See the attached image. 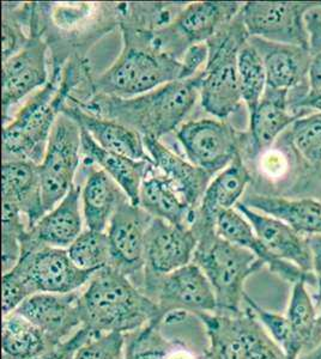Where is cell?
<instances>
[{"mask_svg":"<svg viewBox=\"0 0 321 359\" xmlns=\"http://www.w3.org/2000/svg\"><path fill=\"white\" fill-rule=\"evenodd\" d=\"M204 69L195 77L168 83L137 97L120 98L93 95L76 104L91 114L130 127L142 137L159 139L174 131L188 116L200 96Z\"/></svg>","mask_w":321,"mask_h":359,"instance_id":"cell-1","label":"cell"},{"mask_svg":"<svg viewBox=\"0 0 321 359\" xmlns=\"http://www.w3.org/2000/svg\"><path fill=\"white\" fill-rule=\"evenodd\" d=\"M83 327L96 334H129L151 323H162L159 309L130 278L113 267L93 274L81 290Z\"/></svg>","mask_w":321,"mask_h":359,"instance_id":"cell-2","label":"cell"},{"mask_svg":"<svg viewBox=\"0 0 321 359\" xmlns=\"http://www.w3.org/2000/svg\"><path fill=\"white\" fill-rule=\"evenodd\" d=\"M118 60L91 82L93 95L132 98L180 81L181 62L151 45L150 33L122 29Z\"/></svg>","mask_w":321,"mask_h":359,"instance_id":"cell-3","label":"cell"},{"mask_svg":"<svg viewBox=\"0 0 321 359\" xmlns=\"http://www.w3.org/2000/svg\"><path fill=\"white\" fill-rule=\"evenodd\" d=\"M69 86L61 82L60 67L42 90L34 95L3 130V162L41 164L51 133L67 100Z\"/></svg>","mask_w":321,"mask_h":359,"instance_id":"cell-4","label":"cell"},{"mask_svg":"<svg viewBox=\"0 0 321 359\" xmlns=\"http://www.w3.org/2000/svg\"><path fill=\"white\" fill-rule=\"evenodd\" d=\"M193 262L208 278L215 292L217 314L244 313V283L264 266L248 249L232 245L217 231L197 237Z\"/></svg>","mask_w":321,"mask_h":359,"instance_id":"cell-5","label":"cell"},{"mask_svg":"<svg viewBox=\"0 0 321 359\" xmlns=\"http://www.w3.org/2000/svg\"><path fill=\"white\" fill-rule=\"evenodd\" d=\"M244 163L251 175V192L276 198L321 201V175L297 151L288 130L271 147Z\"/></svg>","mask_w":321,"mask_h":359,"instance_id":"cell-6","label":"cell"},{"mask_svg":"<svg viewBox=\"0 0 321 359\" xmlns=\"http://www.w3.org/2000/svg\"><path fill=\"white\" fill-rule=\"evenodd\" d=\"M248 37L239 13L229 25L207 42L209 59L204 67L200 100L204 109L220 120L240 109L242 97L237 57Z\"/></svg>","mask_w":321,"mask_h":359,"instance_id":"cell-7","label":"cell"},{"mask_svg":"<svg viewBox=\"0 0 321 359\" xmlns=\"http://www.w3.org/2000/svg\"><path fill=\"white\" fill-rule=\"evenodd\" d=\"M239 315L200 314L208 359H287L284 352L244 306Z\"/></svg>","mask_w":321,"mask_h":359,"instance_id":"cell-8","label":"cell"},{"mask_svg":"<svg viewBox=\"0 0 321 359\" xmlns=\"http://www.w3.org/2000/svg\"><path fill=\"white\" fill-rule=\"evenodd\" d=\"M140 290L157 306L161 321L175 313L198 316L217 311L211 284L195 262L162 276L144 273Z\"/></svg>","mask_w":321,"mask_h":359,"instance_id":"cell-9","label":"cell"},{"mask_svg":"<svg viewBox=\"0 0 321 359\" xmlns=\"http://www.w3.org/2000/svg\"><path fill=\"white\" fill-rule=\"evenodd\" d=\"M241 3L198 1L185 6L175 21L150 33L151 45L159 52L181 60L192 46L207 42L237 16Z\"/></svg>","mask_w":321,"mask_h":359,"instance_id":"cell-10","label":"cell"},{"mask_svg":"<svg viewBox=\"0 0 321 359\" xmlns=\"http://www.w3.org/2000/svg\"><path fill=\"white\" fill-rule=\"evenodd\" d=\"M13 272L25 283L32 294L79 291L94 274L78 269L67 249L40 245L30 241L28 235L22 245L20 262Z\"/></svg>","mask_w":321,"mask_h":359,"instance_id":"cell-11","label":"cell"},{"mask_svg":"<svg viewBox=\"0 0 321 359\" xmlns=\"http://www.w3.org/2000/svg\"><path fill=\"white\" fill-rule=\"evenodd\" d=\"M81 155V127L60 113L51 133L44 161L39 164L46 213L53 210L74 187Z\"/></svg>","mask_w":321,"mask_h":359,"instance_id":"cell-12","label":"cell"},{"mask_svg":"<svg viewBox=\"0 0 321 359\" xmlns=\"http://www.w3.org/2000/svg\"><path fill=\"white\" fill-rule=\"evenodd\" d=\"M152 218L129 201L119 206L107 229L110 267L130 278L139 289L145 273L147 233Z\"/></svg>","mask_w":321,"mask_h":359,"instance_id":"cell-13","label":"cell"},{"mask_svg":"<svg viewBox=\"0 0 321 359\" xmlns=\"http://www.w3.org/2000/svg\"><path fill=\"white\" fill-rule=\"evenodd\" d=\"M178 138L192 164L216 175L240 155L244 132L225 121L202 118L180 127Z\"/></svg>","mask_w":321,"mask_h":359,"instance_id":"cell-14","label":"cell"},{"mask_svg":"<svg viewBox=\"0 0 321 359\" xmlns=\"http://www.w3.org/2000/svg\"><path fill=\"white\" fill-rule=\"evenodd\" d=\"M315 3L248 1L241 17L248 36L308 48L305 15Z\"/></svg>","mask_w":321,"mask_h":359,"instance_id":"cell-15","label":"cell"},{"mask_svg":"<svg viewBox=\"0 0 321 359\" xmlns=\"http://www.w3.org/2000/svg\"><path fill=\"white\" fill-rule=\"evenodd\" d=\"M248 41L256 49L264 62L268 86L289 91V104L293 111V107L310 91L308 48L266 41L259 37H248Z\"/></svg>","mask_w":321,"mask_h":359,"instance_id":"cell-16","label":"cell"},{"mask_svg":"<svg viewBox=\"0 0 321 359\" xmlns=\"http://www.w3.org/2000/svg\"><path fill=\"white\" fill-rule=\"evenodd\" d=\"M15 313L40 328L51 346H57L83 327L81 290L70 294H33Z\"/></svg>","mask_w":321,"mask_h":359,"instance_id":"cell-17","label":"cell"},{"mask_svg":"<svg viewBox=\"0 0 321 359\" xmlns=\"http://www.w3.org/2000/svg\"><path fill=\"white\" fill-rule=\"evenodd\" d=\"M289 91L266 86L261 102L249 114V128L244 132L240 156L253 158L271 147L299 118L289 104Z\"/></svg>","mask_w":321,"mask_h":359,"instance_id":"cell-18","label":"cell"},{"mask_svg":"<svg viewBox=\"0 0 321 359\" xmlns=\"http://www.w3.org/2000/svg\"><path fill=\"white\" fill-rule=\"evenodd\" d=\"M48 82L47 43L40 36H33L25 48L3 62V118H8V109L13 104Z\"/></svg>","mask_w":321,"mask_h":359,"instance_id":"cell-19","label":"cell"},{"mask_svg":"<svg viewBox=\"0 0 321 359\" xmlns=\"http://www.w3.org/2000/svg\"><path fill=\"white\" fill-rule=\"evenodd\" d=\"M198 240L191 228L152 218L145 245V273H171L193 262Z\"/></svg>","mask_w":321,"mask_h":359,"instance_id":"cell-20","label":"cell"},{"mask_svg":"<svg viewBox=\"0 0 321 359\" xmlns=\"http://www.w3.org/2000/svg\"><path fill=\"white\" fill-rule=\"evenodd\" d=\"M251 184V175L239 155L209 184L191 229L195 236L216 231V222L221 213L235 208Z\"/></svg>","mask_w":321,"mask_h":359,"instance_id":"cell-21","label":"cell"},{"mask_svg":"<svg viewBox=\"0 0 321 359\" xmlns=\"http://www.w3.org/2000/svg\"><path fill=\"white\" fill-rule=\"evenodd\" d=\"M235 208L252 225L256 237L273 257L290 262L307 273L313 274L312 254L307 236L297 233L284 222L254 211L241 201L236 204Z\"/></svg>","mask_w":321,"mask_h":359,"instance_id":"cell-22","label":"cell"},{"mask_svg":"<svg viewBox=\"0 0 321 359\" xmlns=\"http://www.w3.org/2000/svg\"><path fill=\"white\" fill-rule=\"evenodd\" d=\"M67 100L71 102L64 103L60 113L76 121L78 126L88 132L100 147L129 158L154 163L138 132L110 118L91 114L76 104L71 98L67 97Z\"/></svg>","mask_w":321,"mask_h":359,"instance_id":"cell-23","label":"cell"},{"mask_svg":"<svg viewBox=\"0 0 321 359\" xmlns=\"http://www.w3.org/2000/svg\"><path fill=\"white\" fill-rule=\"evenodd\" d=\"M143 142L156 169L171 181L186 204L193 210L199 208L214 175L171 151L159 139L143 137Z\"/></svg>","mask_w":321,"mask_h":359,"instance_id":"cell-24","label":"cell"},{"mask_svg":"<svg viewBox=\"0 0 321 359\" xmlns=\"http://www.w3.org/2000/svg\"><path fill=\"white\" fill-rule=\"evenodd\" d=\"M1 176L3 201L16 205L28 228H33L46 215L39 164L23 161L3 162Z\"/></svg>","mask_w":321,"mask_h":359,"instance_id":"cell-25","label":"cell"},{"mask_svg":"<svg viewBox=\"0 0 321 359\" xmlns=\"http://www.w3.org/2000/svg\"><path fill=\"white\" fill-rule=\"evenodd\" d=\"M81 196V187L74 186L53 210L29 229V240L54 248L69 249L83 233Z\"/></svg>","mask_w":321,"mask_h":359,"instance_id":"cell-26","label":"cell"},{"mask_svg":"<svg viewBox=\"0 0 321 359\" xmlns=\"http://www.w3.org/2000/svg\"><path fill=\"white\" fill-rule=\"evenodd\" d=\"M81 155L89 163L98 164L122 188L131 204L138 206L143 181L154 172V163L136 161L100 147L88 132L81 130Z\"/></svg>","mask_w":321,"mask_h":359,"instance_id":"cell-27","label":"cell"},{"mask_svg":"<svg viewBox=\"0 0 321 359\" xmlns=\"http://www.w3.org/2000/svg\"><path fill=\"white\" fill-rule=\"evenodd\" d=\"M241 203L254 211L284 222L303 236L321 235V201L288 199L248 192Z\"/></svg>","mask_w":321,"mask_h":359,"instance_id":"cell-28","label":"cell"},{"mask_svg":"<svg viewBox=\"0 0 321 359\" xmlns=\"http://www.w3.org/2000/svg\"><path fill=\"white\" fill-rule=\"evenodd\" d=\"M81 201L86 229L107 233L115 211L130 199L106 172L94 169L86 177L81 189Z\"/></svg>","mask_w":321,"mask_h":359,"instance_id":"cell-29","label":"cell"},{"mask_svg":"<svg viewBox=\"0 0 321 359\" xmlns=\"http://www.w3.org/2000/svg\"><path fill=\"white\" fill-rule=\"evenodd\" d=\"M154 172L143 181L139 192V208L154 218L183 228H191L195 222V210L186 204L166 176L156 175Z\"/></svg>","mask_w":321,"mask_h":359,"instance_id":"cell-30","label":"cell"},{"mask_svg":"<svg viewBox=\"0 0 321 359\" xmlns=\"http://www.w3.org/2000/svg\"><path fill=\"white\" fill-rule=\"evenodd\" d=\"M308 286L306 282L294 284L285 314L301 355L312 351L321 340V313Z\"/></svg>","mask_w":321,"mask_h":359,"instance_id":"cell-31","label":"cell"},{"mask_svg":"<svg viewBox=\"0 0 321 359\" xmlns=\"http://www.w3.org/2000/svg\"><path fill=\"white\" fill-rule=\"evenodd\" d=\"M1 347L3 359L37 358L53 348L40 328L17 313L3 316Z\"/></svg>","mask_w":321,"mask_h":359,"instance_id":"cell-32","label":"cell"},{"mask_svg":"<svg viewBox=\"0 0 321 359\" xmlns=\"http://www.w3.org/2000/svg\"><path fill=\"white\" fill-rule=\"evenodd\" d=\"M237 71L242 102L247 106L248 113L251 114L264 95L268 76L261 55L249 41L246 42L239 52Z\"/></svg>","mask_w":321,"mask_h":359,"instance_id":"cell-33","label":"cell"},{"mask_svg":"<svg viewBox=\"0 0 321 359\" xmlns=\"http://www.w3.org/2000/svg\"><path fill=\"white\" fill-rule=\"evenodd\" d=\"M78 269L95 273L110 266V238L107 233L86 229L67 249Z\"/></svg>","mask_w":321,"mask_h":359,"instance_id":"cell-34","label":"cell"},{"mask_svg":"<svg viewBox=\"0 0 321 359\" xmlns=\"http://www.w3.org/2000/svg\"><path fill=\"white\" fill-rule=\"evenodd\" d=\"M20 208L10 201H3V235H1V262L3 274L16 267L22 255V245L28 235L27 221Z\"/></svg>","mask_w":321,"mask_h":359,"instance_id":"cell-35","label":"cell"},{"mask_svg":"<svg viewBox=\"0 0 321 359\" xmlns=\"http://www.w3.org/2000/svg\"><path fill=\"white\" fill-rule=\"evenodd\" d=\"M173 337L163 331L162 323H151L142 330L125 334L126 359H164Z\"/></svg>","mask_w":321,"mask_h":359,"instance_id":"cell-36","label":"cell"},{"mask_svg":"<svg viewBox=\"0 0 321 359\" xmlns=\"http://www.w3.org/2000/svg\"><path fill=\"white\" fill-rule=\"evenodd\" d=\"M288 133L309 167L321 175V113L297 118L289 127Z\"/></svg>","mask_w":321,"mask_h":359,"instance_id":"cell-37","label":"cell"},{"mask_svg":"<svg viewBox=\"0 0 321 359\" xmlns=\"http://www.w3.org/2000/svg\"><path fill=\"white\" fill-rule=\"evenodd\" d=\"M244 306L251 311L256 320L264 327L265 331L273 338V341L281 347L287 359H299L301 352L294 338L293 330L285 315L277 314L275 311H266L256 301L246 294Z\"/></svg>","mask_w":321,"mask_h":359,"instance_id":"cell-38","label":"cell"},{"mask_svg":"<svg viewBox=\"0 0 321 359\" xmlns=\"http://www.w3.org/2000/svg\"><path fill=\"white\" fill-rule=\"evenodd\" d=\"M3 4V62L25 48L33 37L23 32L25 25L32 23L33 4H25L20 8Z\"/></svg>","mask_w":321,"mask_h":359,"instance_id":"cell-39","label":"cell"},{"mask_svg":"<svg viewBox=\"0 0 321 359\" xmlns=\"http://www.w3.org/2000/svg\"><path fill=\"white\" fill-rule=\"evenodd\" d=\"M216 231L225 241L248 249L249 252H252L259 242L252 225L236 208L221 213L216 222Z\"/></svg>","mask_w":321,"mask_h":359,"instance_id":"cell-40","label":"cell"},{"mask_svg":"<svg viewBox=\"0 0 321 359\" xmlns=\"http://www.w3.org/2000/svg\"><path fill=\"white\" fill-rule=\"evenodd\" d=\"M305 25L308 34L309 94L321 93V3L309 8L305 15Z\"/></svg>","mask_w":321,"mask_h":359,"instance_id":"cell-41","label":"cell"},{"mask_svg":"<svg viewBox=\"0 0 321 359\" xmlns=\"http://www.w3.org/2000/svg\"><path fill=\"white\" fill-rule=\"evenodd\" d=\"M74 359H126L125 335L120 333L94 335L78 350Z\"/></svg>","mask_w":321,"mask_h":359,"instance_id":"cell-42","label":"cell"},{"mask_svg":"<svg viewBox=\"0 0 321 359\" xmlns=\"http://www.w3.org/2000/svg\"><path fill=\"white\" fill-rule=\"evenodd\" d=\"M30 296L28 286L13 271L3 274V316L15 313Z\"/></svg>","mask_w":321,"mask_h":359,"instance_id":"cell-43","label":"cell"},{"mask_svg":"<svg viewBox=\"0 0 321 359\" xmlns=\"http://www.w3.org/2000/svg\"><path fill=\"white\" fill-rule=\"evenodd\" d=\"M94 335L98 334L90 331L86 327H81L79 331L76 332L69 339H66L65 341L58 344L57 346L51 348L45 355L34 359H74L78 350Z\"/></svg>","mask_w":321,"mask_h":359,"instance_id":"cell-44","label":"cell"},{"mask_svg":"<svg viewBox=\"0 0 321 359\" xmlns=\"http://www.w3.org/2000/svg\"><path fill=\"white\" fill-rule=\"evenodd\" d=\"M209 48L207 43H198L192 46L181 57V77L180 79H188L199 74L202 66L208 64Z\"/></svg>","mask_w":321,"mask_h":359,"instance_id":"cell-45","label":"cell"},{"mask_svg":"<svg viewBox=\"0 0 321 359\" xmlns=\"http://www.w3.org/2000/svg\"><path fill=\"white\" fill-rule=\"evenodd\" d=\"M310 254H312V269L317 282V287L314 292V302L317 304V311H321V235L307 236Z\"/></svg>","mask_w":321,"mask_h":359,"instance_id":"cell-46","label":"cell"},{"mask_svg":"<svg viewBox=\"0 0 321 359\" xmlns=\"http://www.w3.org/2000/svg\"><path fill=\"white\" fill-rule=\"evenodd\" d=\"M293 111L299 118L310 113H321V93L307 95L296 106L293 107Z\"/></svg>","mask_w":321,"mask_h":359,"instance_id":"cell-47","label":"cell"},{"mask_svg":"<svg viewBox=\"0 0 321 359\" xmlns=\"http://www.w3.org/2000/svg\"><path fill=\"white\" fill-rule=\"evenodd\" d=\"M299 359H321V340L320 343L317 344V346L314 347L312 351L303 353Z\"/></svg>","mask_w":321,"mask_h":359,"instance_id":"cell-48","label":"cell"},{"mask_svg":"<svg viewBox=\"0 0 321 359\" xmlns=\"http://www.w3.org/2000/svg\"><path fill=\"white\" fill-rule=\"evenodd\" d=\"M207 359H208V357H207Z\"/></svg>","mask_w":321,"mask_h":359,"instance_id":"cell-49","label":"cell"}]
</instances>
